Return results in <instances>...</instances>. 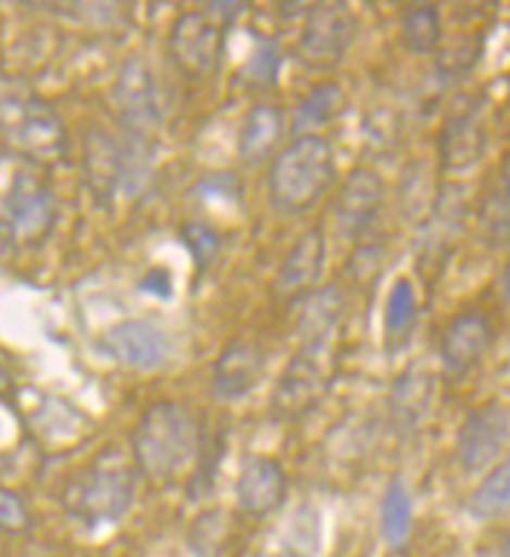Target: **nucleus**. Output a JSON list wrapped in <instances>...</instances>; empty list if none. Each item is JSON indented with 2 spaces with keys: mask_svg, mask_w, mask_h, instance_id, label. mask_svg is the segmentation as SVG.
Instances as JSON below:
<instances>
[{
  "mask_svg": "<svg viewBox=\"0 0 510 557\" xmlns=\"http://www.w3.org/2000/svg\"><path fill=\"white\" fill-rule=\"evenodd\" d=\"M200 450V421L181 400H157L130 430V461L148 479H172Z\"/></svg>",
  "mask_w": 510,
  "mask_h": 557,
  "instance_id": "nucleus-1",
  "label": "nucleus"
},
{
  "mask_svg": "<svg viewBox=\"0 0 510 557\" xmlns=\"http://www.w3.org/2000/svg\"><path fill=\"white\" fill-rule=\"evenodd\" d=\"M137 499V468L116 447H104L90 465L78 470L61 491V505L70 520L85 529L120 522Z\"/></svg>",
  "mask_w": 510,
  "mask_h": 557,
  "instance_id": "nucleus-2",
  "label": "nucleus"
},
{
  "mask_svg": "<svg viewBox=\"0 0 510 557\" xmlns=\"http://www.w3.org/2000/svg\"><path fill=\"white\" fill-rule=\"evenodd\" d=\"M334 183V148L322 134L294 137L273 154L268 172V191L282 212H304Z\"/></svg>",
  "mask_w": 510,
  "mask_h": 557,
  "instance_id": "nucleus-3",
  "label": "nucleus"
},
{
  "mask_svg": "<svg viewBox=\"0 0 510 557\" xmlns=\"http://www.w3.org/2000/svg\"><path fill=\"white\" fill-rule=\"evenodd\" d=\"M0 131L17 151L43 163L61 157L67 148V131L59 113L29 90H0Z\"/></svg>",
  "mask_w": 510,
  "mask_h": 557,
  "instance_id": "nucleus-4",
  "label": "nucleus"
},
{
  "mask_svg": "<svg viewBox=\"0 0 510 557\" xmlns=\"http://www.w3.org/2000/svg\"><path fill=\"white\" fill-rule=\"evenodd\" d=\"M334 355L331 346H302L290 357L273 392V412L285 421L311 416L328 395L334 383Z\"/></svg>",
  "mask_w": 510,
  "mask_h": 557,
  "instance_id": "nucleus-5",
  "label": "nucleus"
},
{
  "mask_svg": "<svg viewBox=\"0 0 510 557\" xmlns=\"http://www.w3.org/2000/svg\"><path fill=\"white\" fill-rule=\"evenodd\" d=\"M226 47V24L209 9L183 12L169 35V52L174 64L191 78H207L221 67Z\"/></svg>",
  "mask_w": 510,
  "mask_h": 557,
  "instance_id": "nucleus-6",
  "label": "nucleus"
},
{
  "mask_svg": "<svg viewBox=\"0 0 510 557\" xmlns=\"http://www.w3.org/2000/svg\"><path fill=\"white\" fill-rule=\"evenodd\" d=\"M111 99L122 131L151 137V128L160 122V90H157L154 70L146 59L130 55L122 61L120 73L113 78Z\"/></svg>",
  "mask_w": 510,
  "mask_h": 557,
  "instance_id": "nucleus-7",
  "label": "nucleus"
},
{
  "mask_svg": "<svg viewBox=\"0 0 510 557\" xmlns=\"http://www.w3.org/2000/svg\"><path fill=\"white\" fill-rule=\"evenodd\" d=\"M357 35V15L346 3H316L304 15L299 55L313 67H331L348 52Z\"/></svg>",
  "mask_w": 510,
  "mask_h": 557,
  "instance_id": "nucleus-8",
  "label": "nucleus"
},
{
  "mask_svg": "<svg viewBox=\"0 0 510 557\" xmlns=\"http://www.w3.org/2000/svg\"><path fill=\"white\" fill-rule=\"evenodd\" d=\"M508 426L510 412L499 400L470 409L456 433V456L461 468L476 473L496 465L508 447Z\"/></svg>",
  "mask_w": 510,
  "mask_h": 557,
  "instance_id": "nucleus-9",
  "label": "nucleus"
},
{
  "mask_svg": "<svg viewBox=\"0 0 510 557\" xmlns=\"http://www.w3.org/2000/svg\"><path fill=\"white\" fill-rule=\"evenodd\" d=\"M3 218H7L9 233L15 235L17 242H43L55 226V198L50 186L38 181L35 174H17L3 198Z\"/></svg>",
  "mask_w": 510,
  "mask_h": 557,
  "instance_id": "nucleus-10",
  "label": "nucleus"
},
{
  "mask_svg": "<svg viewBox=\"0 0 510 557\" xmlns=\"http://www.w3.org/2000/svg\"><path fill=\"white\" fill-rule=\"evenodd\" d=\"M96 343L111 360L128 369H157L172 357V339L151 320L113 322Z\"/></svg>",
  "mask_w": 510,
  "mask_h": 557,
  "instance_id": "nucleus-11",
  "label": "nucleus"
},
{
  "mask_svg": "<svg viewBox=\"0 0 510 557\" xmlns=\"http://www.w3.org/2000/svg\"><path fill=\"white\" fill-rule=\"evenodd\" d=\"M485 148L487 125L478 104H461L444 120L438 131V157H441L444 172H470L485 157Z\"/></svg>",
  "mask_w": 510,
  "mask_h": 557,
  "instance_id": "nucleus-12",
  "label": "nucleus"
},
{
  "mask_svg": "<svg viewBox=\"0 0 510 557\" xmlns=\"http://www.w3.org/2000/svg\"><path fill=\"white\" fill-rule=\"evenodd\" d=\"M264 374V348L256 339H229L212 366V392L221 400H241Z\"/></svg>",
  "mask_w": 510,
  "mask_h": 557,
  "instance_id": "nucleus-13",
  "label": "nucleus"
},
{
  "mask_svg": "<svg viewBox=\"0 0 510 557\" xmlns=\"http://www.w3.org/2000/svg\"><path fill=\"white\" fill-rule=\"evenodd\" d=\"M494 346V322L476 308L456 313L441 334V360L452 372H470Z\"/></svg>",
  "mask_w": 510,
  "mask_h": 557,
  "instance_id": "nucleus-14",
  "label": "nucleus"
},
{
  "mask_svg": "<svg viewBox=\"0 0 510 557\" xmlns=\"http://www.w3.org/2000/svg\"><path fill=\"white\" fill-rule=\"evenodd\" d=\"M383 195H386L383 177L372 169H357L348 174V181L343 183L337 195V203H334L339 233L348 238L363 235L374 224V218L381 215Z\"/></svg>",
  "mask_w": 510,
  "mask_h": 557,
  "instance_id": "nucleus-15",
  "label": "nucleus"
},
{
  "mask_svg": "<svg viewBox=\"0 0 510 557\" xmlns=\"http://www.w3.org/2000/svg\"><path fill=\"white\" fill-rule=\"evenodd\" d=\"M287 476L285 468L270 456H250L244 459L238 482H235V499L244 513L250 517H268L285 503Z\"/></svg>",
  "mask_w": 510,
  "mask_h": 557,
  "instance_id": "nucleus-16",
  "label": "nucleus"
},
{
  "mask_svg": "<svg viewBox=\"0 0 510 557\" xmlns=\"http://www.w3.org/2000/svg\"><path fill=\"white\" fill-rule=\"evenodd\" d=\"M322 264H325V235H322L320 226H313V230L296 238V244L278 264L273 294L285 296V299L308 294L313 282L320 278Z\"/></svg>",
  "mask_w": 510,
  "mask_h": 557,
  "instance_id": "nucleus-17",
  "label": "nucleus"
},
{
  "mask_svg": "<svg viewBox=\"0 0 510 557\" xmlns=\"http://www.w3.org/2000/svg\"><path fill=\"white\" fill-rule=\"evenodd\" d=\"M435 398V374L426 366H409L391 383L389 416L400 433H415L424 424Z\"/></svg>",
  "mask_w": 510,
  "mask_h": 557,
  "instance_id": "nucleus-18",
  "label": "nucleus"
},
{
  "mask_svg": "<svg viewBox=\"0 0 510 557\" xmlns=\"http://www.w3.org/2000/svg\"><path fill=\"white\" fill-rule=\"evenodd\" d=\"M85 174L99 198L120 195L122 181V134L108 128H90L85 137Z\"/></svg>",
  "mask_w": 510,
  "mask_h": 557,
  "instance_id": "nucleus-19",
  "label": "nucleus"
},
{
  "mask_svg": "<svg viewBox=\"0 0 510 557\" xmlns=\"http://www.w3.org/2000/svg\"><path fill=\"white\" fill-rule=\"evenodd\" d=\"M282 131H285V113L278 111L276 104H252L241 122V134H238V157L247 165L264 163L276 151Z\"/></svg>",
  "mask_w": 510,
  "mask_h": 557,
  "instance_id": "nucleus-20",
  "label": "nucleus"
},
{
  "mask_svg": "<svg viewBox=\"0 0 510 557\" xmlns=\"http://www.w3.org/2000/svg\"><path fill=\"white\" fill-rule=\"evenodd\" d=\"M343 311H346V296L337 285L304 294L299 320H296L302 346H325L334 329L339 325V320H343Z\"/></svg>",
  "mask_w": 510,
  "mask_h": 557,
  "instance_id": "nucleus-21",
  "label": "nucleus"
},
{
  "mask_svg": "<svg viewBox=\"0 0 510 557\" xmlns=\"http://www.w3.org/2000/svg\"><path fill=\"white\" fill-rule=\"evenodd\" d=\"M343 108H346V90H343V85H339V82H320V85H313L311 90L302 96V102L294 108V122H290V128H294L296 137H302V134H316V131L337 120L339 113H343Z\"/></svg>",
  "mask_w": 510,
  "mask_h": 557,
  "instance_id": "nucleus-22",
  "label": "nucleus"
},
{
  "mask_svg": "<svg viewBox=\"0 0 510 557\" xmlns=\"http://www.w3.org/2000/svg\"><path fill=\"white\" fill-rule=\"evenodd\" d=\"M400 38L412 52H435L444 38L441 9L435 3H412L400 12Z\"/></svg>",
  "mask_w": 510,
  "mask_h": 557,
  "instance_id": "nucleus-23",
  "label": "nucleus"
},
{
  "mask_svg": "<svg viewBox=\"0 0 510 557\" xmlns=\"http://www.w3.org/2000/svg\"><path fill=\"white\" fill-rule=\"evenodd\" d=\"M418 320V294L415 285L409 278H398L389 290L386 299V311H383V334L389 348L400 346L403 339L412 334V325Z\"/></svg>",
  "mask_w": 510,
  "mask_h": 557,
  "instance_id": "nucleus-24",
  "label": "nucleus"
},
{
  "mask_svg": "<svg viewBox=\"0 0 510 557\" xmlns=\"http://www.w3.org/2000/svg\"><path fill=\"white\" fill-rule=\"evenodd\" d=\"M381 531L391 548L407 546L412 534V499L400 479H391L381 503Z\"/></svg>",
  "mask_w": 510,
  "mask_h": 557,
  "instance_id": "nucleus-25",
  "label": "nucleus"
},
{
  "mask_svg": "<svg viewBox=\"0 0 510 557\" xmlns=\"http://www.w3.org/2000/svg\"><path fill=\"white\" fill-rule=\"evenodd\" d=\"M508 503H510V465L502 461V465H496L490 473H487L478 487L470 496V513L476 517V520H502L505 513H508Z\"/></svg>",
  "mask_w": 510,
  "mask_h": 557,
  "instance_id": "nucleus-26",
  "label": "nucleus"
},
{
  "mask_svg": "<svg viewBox=\"0 0 510 557\" xmlns=\"http://www.w3.org/2000/svg\"><path fill=\"white\" fill-rule=\"evenodd\" d=\"M482 221H485L487 242L494 244V247L508 244V235H510L508 163H502V169H499V181H496V186H490V191H487L485 207H482Z\"/></svg>",
  "mask_w": 510,
  "mask_h": 557,
  "instance_id": "nucleus-27",
  "label": "nucleus"
},
{
  "mask_svg": "<svg viewBox=\"0 0 510 557\" xmlns=\"http://www.w3.org/2000/svg\"><path fill=\"white\" fill-rule=\"evenodd\" d=\"M278 70H282V52L273 38H259L256 50L250 52V59L244 61L241 82L250 87H270L276 85Z\"/></svg>",
  "mask_w": 510,
  "mask_h": 557,
  "instance_id": "nucleus-28",
  "label": "nucleus"
},
{
  "mask_svg": "<svg viewBox=\"0 0 510 557\" xmlns=\"http://www.w3.org/2000/svg\"><path fill=\"white\" fill-rule=\"evenodd\" d=\"M181 235L186 247L191 250V256H195V261H198L200 270H207L217 259L221 244H224L221 233L212 224H207V221H189V224H183Z\"/></svg>",
  "mask_w": 510,
  "mask_h": 557,
  "instance_id": "nucleus-29",
  "label": "nucleus"
},
{
  "mask_svg": "<svg viewBox=\"0 0 510 557\" xmlns=\"http://www.w3.org/2000/svg\"><path fill=\"white\" fill-rule=\"evenodd\" d=\"M33 529V511L21 494L0 485V531L3 534H24Z\"/></svg>",
  "mask_w": 510,
  "mask_h": 557,
  "instance_id": "nucleus-30",
  "label": "nucleus"
},
{
  "mask_svg": "<svg viewBox=\"0 0 510 557\" xmlns=\"http://www.w3.org/2000/svg\"><path fill=\"white\" fill-rule=\"evenodd\" d=\"M9 389V374L7 369H0V392H7Z\"/></svg>",
  "mask_w": 510,
  "mask_h": 557,
  "instance_id": "nucleus-31",
  "label": "nucleus"
}]
</instances>
